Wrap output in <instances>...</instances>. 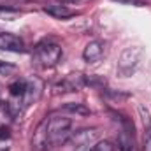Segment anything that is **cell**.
Wrapping results in <instances>:
<instances>
[{"label": "cell", "instance_id": "17", "mask_svg": "<svg viewBox=\"0 0 151 151\" xmlns=\"http://www.w3.org/2000/svg\"><path fill=\"white\" fill-rule=\"evenodd\" d=\"M9 130L7 128H4V127H0V139H4V137H9V134H7Z\"/></svg>", "mask_w": 151, "mask_h": 151}, {"label": "cell", "instance_id": "10", "mask_svg": "<svg viewBox=\"0 0 151 151\" xmlns=\"http://www.w3.org/2000/svg\"><path fill=\"white\" fill-rule=\"evenodd\" d=\"M27 86H28V83L27 81H16V83H12L11 86H9V93L12 95V97H18V99H21L23 95H25V91H27Z\"/></svg>", "mask_w": 151, "mask_h": 151}, {"label": "cell", "instance_id": "3", "mask_svg": "<svg viewBox=\"0 0 151 151\" xmlns=\"http://www.w3.org/2000/svg\"><path fill=\"white\" fill-rule=\"evenodd\" d=\"M141 62V51L137 47H127L118 62V74L121 77H128L135 72V69L139 67Z\"/></svg>", "mask_w": 151, "mask_h": 151}, {"label": "cell", "instance_id": "21", "mask_svg": "<svg viewBox=\"0 0 151 151\" xmlns=\"http://www.w3.org/2000/svg\"><path fill=\"white\" fill-rule=\"evenodd\" d=\"M0 69H2V63H0Z\"/></svg>", "mask_w": 151, "mask_h": 151}, {"label": "cell", "instance_id": "16", "mask_svg": "<svg viewBox=\"0 0 151 151\" xmlns=\"http://www.w3.org/2000/svg\"><path fill=\"white\" fill-rule=\"evenodd\" d=\"M139 111H141V114H142V121H144V125H146V127H151L150 113H148V111H146V109H144V107H142V106H141V107H139Z\"/></svg>", "mask_w": 151, "mask_h": 151}, {"label": "cell", "instance_id": "9", "mask_svg": "<svg viewBox=\"0 0 151 151\" xmlns=\"http://www.w3.org/2000/svg\"><path fill=\"white\" fill-rule=\"evenodd\" d=\"M44 12H47L49 16H53L56 19H69V18L76 16V11L67 9L65 5H47V7H44Z\"/></svg>", "mask_w": 151, "mask_h": 151}, {"label": "cell", "instance_id": "19", "mask_svg": "<svg viewBox=\"0 0 151 151\" xmlns=\"http://www.w3.org/2000/svg\"><path fill=\"white\" fill-rule=\"evenodd\" d=\"M0 99H2V86H0Z\"/></svg>", "mask_w": 151, "mask_h": 151}, {"label": "cell", "instance_id": "1", "mask_svg": "<svg viewBox=\"0 0 151 151\" xmlns=\"http://www.w3.org/2000/svg\"><path fill=\"white\" fill-rule=\"evenodd\" d=\"M44 128H46V139H47V148L53 146H60L65 144L72 132V119L67 116H60V114H51L46 121H44Z\"/></svg>", "mask_w": 151, "mask_h": 151}, {"label": "cell", "instance_id": "7", "mask_svg": "<svg viewBox=\"0 0 151 151\" xmlns=\"http://www.w3.org/2000/svg\"><path fill=\"white\" fill-rule=\"evenodd\" d=\"M104 51H106V44L102 40H91L83 49V60L86 63H97L104 56Z\"/></svg>", "mask_w": 151, "mask_h": 151}, {"label": "cell", "instance_id": "20", "mask_svg": "<svg viewBox=\"0 0 151 151\" xmlns=\"http://www.w3.org/2000/svg\"><path fill=\"white\" fill-rule=\"evenodd\" d=\"M2 11H4V9H2V7H0V12H2Z\"/></svg>", "mask_w": 151, "mask_h": 151}, {"label": "cell", "instance_id": "11", "mask_svg": "<svg viewBox=\"0 0 151 151\" xmlns=\"http://www.w3.org/2000/svg\"><path fill=\"white\" fill-rule=\"evenodd\" d=\"M65 109H67V111H70V113H76V114H83V116L90 114V109H86L83 104H67V106H65Z\"/></svg>", "mask_w": 151, "mask_h": 151}, {"label": "cell", "instance_id": "6", "mask_svg": "<svg viewBox=\"0 0 151 151\" xmlns=\"http://www.w3.org/2000/svg\"><path fill=\"white\" fill-rule=\"evenodd\" d=\"M0 49L2 51H11V53H23L25 51V42L14 34L0 32Z\"/></svg>", "mask_w": 151, "mask_h": 151}, {"label": "cell", "instance_id": "13", "mask_svg": "<svg viewBox=\"0 0 151 151\" xmlns=\"http://www.w3.org/2000/svg\"><path fill=\"white\" fill-rule=\"evenodd\" d=\"M142 151H151V127L146 128L144 139H142Z\"/></svg>", "mask_w": 151, "mask_h": 151}, {"label": "cell", "instance_id": "14", "mask_svg": "<svg viewBox=\"0 0 151 151\" xmlns=\"http://www.w3.org/2000/svg\"><path fill=\"white\" fill-rule=\"evenodd\" d=\"M114 2H119V4H125V5H135V7H142V5H146L144 0H114Z\"/></svg>", "mask_w": 151, "mask_h": 151}, {"label": "cell", "instance_id": "4", "mask_svg": "<svg viewBox=\"0 0 151 151\" xmlns=\"http://www.w3.org/2000/svg\"><path fill=\"white\" fill-rule=\"evenodd\" d=\"M97 139H99L97 128H83V130L74 132L69 141L74 144L76 151H91L93 146L97 144Z\"/></svg>", "mask_w": 151, "mask_h": 151}, {"label": "cell", "instance_id": "12", "mask_svg": "<svg viewBox=\"0 0 151 151\" xmlns=\"http://www.w3.org/2000/svg\"><path fill=\"white\" fill-rule=\"evenodd\" d=\"M93 151H114V146L109 141H100L93 146Z\"/></svg>", "mask_w": 151, "mask_h": 151}, {"label": "cell", "instance_id": "15", "mask_svg": "<svg viewBox=\"0 0 151 151\" xmlns=\"http://www.w3.org/2000/svg\"><path fill=\"white\" fill-rule=\"evenodd\" d=\"M107 95L113 97L114 100H118V102H119V100H127V99L130 97L128 93H116V91H107Z\"/></svg>", "mask_w": 151, "mask_h": 151}, {"label": "cell", "instance_id": "2", "mask_svg": "<svg viewBox=\"0 0 151 151\" xmlns=\"http://www.w3.org/2000/svg\"><path fill=\"white\" fill-rule=\"evenodd\" d=\"M62 58V47L55 42H42L34 49V60L40 67H55Z\"/></svg>", "mask_w": 151, "mask_h": 151}, {"label": "cell", "instance_id": "18", "mask_svg": "<svg viewBox=\"0 0 151 151\" xmlns=\"http://www.w3.org/2000/svg\"><path fill=\"white\" fill-rule=\"evenodd\" d=\"M63 2H70V4H79V2H83V0H63Z\"/></svg>", "mask_w": 151, "mask_h": 151}, {"label": "cell", "instance_id": "5", "mask_svg": "<svg viewBox=\"0 0 151 151\" xmlns=\"http://www.w3.org/2000/svg\"><path fill=\"white\" fill-rule=\"evenodd\" d=\"M84 83L86 81H84V77L81 74H70L67 76L63 81H60V83H56L53 86V93L58 95V93H67V91H77Z\"/></svg>", "mask_w": 151, "mask_h": 151}, {"label": "cell", "instance_id": "8", "mask_svg": "<svg viewBox=\"0 0 151 151\" xmlns=\"http://www.w3.org/2000/svg\"><path fill=\"white\" fill-rule=\"evenodd\" d=\"M125 125H127V128H123L121 134H119V150L121 151H137L135 141H134V125L128 119H125Z\"/></svg>", "mask_w": 151, "mask_h": 151}]
</instances>
